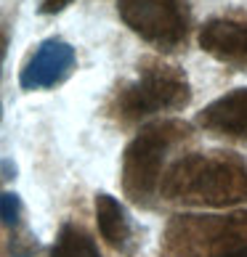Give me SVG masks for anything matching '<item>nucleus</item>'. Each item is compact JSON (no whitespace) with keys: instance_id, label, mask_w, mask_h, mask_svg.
<instances>
[{"instance_id":"nucleus-1","label":"nucleus","mask_w":247,"mask_h":257,"mask_svg":"<svg viewBox=\"0 0 247 257\" xmlns=\"http://www.w3.org/2000/svg\"><path fill=\"white\" fill-rule=\"evenodd\" d=\"M184 207H236L247 202V159L234 151H192L170 165L157 186Z\"/></svg>"},{"instance_id":"nucleus-2","label":"nucleus","mask_w":247,"mask_h":257,"mask_svg":"<svg viewBox=\"0 0 247 257\" xmlns=\"http://www.w3.org/2000/svg\"><path fill=\"white\" fill-rule=\"evenodd\" d=\"M192 136L184 119H157L144 125L122 154V191L138 207H149L157 194L168 154Z\"/></svg>"},{"instance_id":"nucleus-3","label":"nucleus","mask_w":247,"mask_h":257,"mask_svg":"<svg viewBox=\"0 0 247 257\" xmlns=\"http://www.w3.org/2000/svg\"><path fill=\"white\" fill-rule=\"evenodd\" d=\"M192 103V82L176 64L146 59L138 77L122 85L115 96V114L122 122H141L162 111H181Z\"/></svg>"},{"instance_id":"nucleus-4","label":"nucleus","mask_w":247,"mask_h":257,"mask_svg":"<svg viewBox=\"0 0 247 257\" xmlns=\"http://www.w3.org/2000/svg\"><path fill=\"white\" fill-rule=\"evenodd\" d=\"M247 244V209L231 215H173L162 231V257H221Z\"/></svg>"},{"instance_id":"nucleus-5","label":"nucleus","mask_w":247,"mask_h":257,"mask_svg":"<svg viewBox=\"0 0 247 257\" xmlns=\"http://www.w3.org/2000/svg\"><path fill=\"white\" fill-rule=\"evenodd\" d=\"M125 27L162 53L181 51L192 30L189 0H115Z\"/></svg>"},{"instance_id":"nucleus-6","label":"nucleus","mask_w":247,"mask_h":257,"mask_svg":"<svg viewBox=\"0 0 247 257\" xmlns=\"http://www.w3.org/2000/svg\"><path fill=\"white\" fill-rule=\"evenodd\" d=\"M74 64H77V53L66 40L59 37H48L37 45V51L30 56V61L22 66L19 74V85L24 90H45L61 85L72 74Z\"/></svg>"},{"instance_id":"nucleus-7","label":"nucleus","mask_w":247,"mask_h":257,"mask_svg":"<svg viewBox=\"0 0 247 257\" xmlns=\"http://www.w3.org/2000/svg\"><path fill=\"white\" fill-rule=\"evenodd\" d=\"M197 125L210 136L247 144V88H234L210 101L197 114Z\"/></svg>"},{"instance_id":"nucleus-8","label":"nucleus","mask_w":247,"mask_h":257,"mask_svg":"<svg viewBox=\"0 0 247 257\" xmlns=\"http://www.w3.org/2000/svg\"><path fill=\"white\" fill-rule=\"evenodd\" d=\"M197 43L207 56L221 64L247 66V22L215 16L199 27Z\"/></svg>"},{"instance_id":"nucleus-9","label":"nucleus","mask_w":247,"mask_h":257,"mask_svg":"<svg viewBox=\"0 0 247 257\" xmlns=\"http://www.w3.org/2000/svg\"><path fill=\"white\" fill-rule=\"evenodd\" d=\"M93 207H96V225H99L101 239L115 252L128 254L133 246V223H130L128 209L122 207V202L117 196H112L107 191L96 194Z\"/></svg>"},{"instance_id":"nucleus-10","label":"nucleus","mask_w":247,"mask_h":257,"mask_svg":"<svg viewBox=\"0 0 247 257\" xmlns=\"http://www.w3.org/2000/svg\"><path fill=\"white\" fill-rule=\"evenodd\" d=\"M51 257H104V254L99 252L96 241L80 225L66 223L56 233V241L51 246Z\"/></svg>"},{"instance_id":"nucleus-11","label":"nucleus","mask_w":247,"mask_h":257,"mask_svg":"<svg viewBox=\"0 0 247 257\" xmlns=\"http://www.w3.org/2000/svg\"><path fill=\"white\" fill-rule=\"evenodd\" d=\"M22 196L14 194V191H3L0 194V223H3L8 231H14V228H19V223H22Z\"/></svg>"},{"instance_id":"nucleus-12","label":"nucleus","mask_w":247,"mask_h":257,"mask_svg":"<svg viewBox=\"0 0 247 257\" xmlns=\"http://www.w3.org/2000/svg\"><path fill=\"white\" fill-rule=\"evenodd\" d=\"M37 249H40V244L27 231H19V228L11 231V239H8V252H11V257H32Z\"/></svg>"},{"instance_id":"nucleus-13","label":"nucleus","mask_w":247,"mask_h":257,"mask_svg":"<svg viewBox=\"0 0 247 257\" xmlns=\"http://www.w3.org/2000/svg\"><path fill=\"white\" fill-rule=\"evenodd\" d=\"M74 0H40V6H37V11L45 14V16H53V14H61L66 6H72Z\"/></svg>"},{"instance_id":"nucleus-14","label":"nucleus","mask_w":247,"mask_h":257,"mask_svg":"<svg viewBox=\"0 0 247 257\" xmlns=\"http://www.w3.org/2000/svg\"><path fill=\"white\" fill-rule=\"evenodd\" d=\"M8 53V32L0 30V74H3V61ZM0 117H3V103H0Z\"/></svg>"},{"instance_id":"nucleus-15","label":"nucleus","mask_w":247,"mask_h":257,"mask_svg":"<svg viewBox=\"0 0 247 257\" xmlns=\"http://www.w3.org/2000/svg\"><path fill=\"white\" fill-rule=\"evenodd\" d=\"M3 178H16V167L11 165V162H3Z\"/></svg>"},{"instance_id":"nucleus-16","label":"nucleus","mask_w":247,"mask_h":257,"mask_svg":"<svg viewBox=\"0 0 247 257\" xmlns=\"http://www.w3.org/2000/svg\"><path fill=\"white\" fill-rule=\"evenodd\" d=\"M221 257H247V244L239 246V249H234V252H226V254H221Z\"/></svg>"}]
</instances>
